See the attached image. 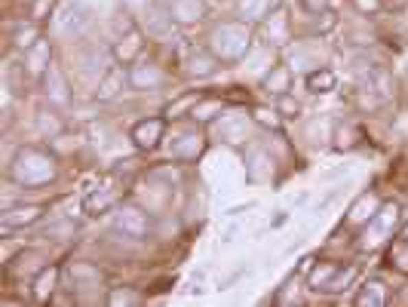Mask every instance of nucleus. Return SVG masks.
<instances>
[{"label": "nucleus", "mask_w": 408, "mask_h": 307, "mask_svg": "<svg viewBox=\"0 0 408 307\" xmlns=\"http://www.w3.org/2000/svg\"><path fill=\"white\" fill-rule=\"evenodd\" d=\"M212 52L221 62H236L249 52V28L242 22H225L212 31Z\"/></svg>", "instance_id": "obj_1"}, {"label": "nucleus", "mask_w": 408, "mask_h": 307, "mask_svg": "<svg viewBox=\"0 0 408 307\" xmlns=\"http://www.w3.org/2000/svg\"><path fill=\"white\" fill-rule=\"evenodd\" d=\"M19 160L28 163V172H19L16 175L22 185H43V181H49L52 172H56V166H52V160L46 154L25 151V154H19Z\"/></svg>", "instance_id": "obj_2"}, {"label": "nucleus", "mask_w": 408, "mask_h": 307, "mask_svg": "<svg viewBox=\"0 0 408 307\" xmlns=\"http://www.w3.org/2000/svg\"><path fill=\"white\" fill-rule=\"evenodd\" d=\"M87 25H89V10L80 3H65L62 10L56 12V28L62 31V34H80Z\"/></svg>", "instance_id": "obj_3"}, {"label": "nucleus", "mask_w": 408, "mask_h": 307, "mask_svg": "<svg viewBox=\"0 0 408 307\" xmlns=\"http://www.w3.org/2000/svg\"><path fill=\"white\" fill-rule=\"evenodd\" d=\"M144 31L150 37H169L175 31V19L169 12V6H160V3H150L144 10Z\"/></svg>", "instance_id": "obj_4"}, {"label": "nucleus", "mask_w": 408, "mask_h": 307, "mask_svg": "<svg viewBox=\"0 0 408 307\" xmlns=\"http://www.w3.org/2000/svg\"><path fill=\"white\" fill-rule=\"evenodd\" d=\"M169 12H172V19L175 22H203L206 19V3L203 0H169Z\"/></svg>", "instance_id": "obj_5"}, {"label": "nucleus", "mask_w": 408, "mask_h": 307, "mask_svg": "<svg viewBox=\"0 0 408 307\" xmlns=\"http://www.w3.org/2000/svg\"><path fill=\"white\" fill-rule=\"evenodd\" d=\"M117 227H120L126 237L133 240H141L144 234H148V215L138 212V209H120V215H117Z\"/></svg>", "instance_id": "obj_6"}, {"label": "nucleus", "mask_w": 408, "mask_h": 307, "mask_svg": "<svg viewBox=\"0 0 408 307\" xmlns=\"http://www.w3.org/2000/svg\"><path fill=\"white\" fill-rule=\"evenodd\" d=\"M49 58H52V47H49V41H37L31 49H25V68L31 71V74H46L49 71Z\"/></svg>", "instance_id": "obj_7"}, {"label": "nucleus", "mask_w": 408, "mask_h": 307, "mask_svg": "<svg viewBox=\"0 0 408 307\" xmlns=\"http://www.w3.org/2000/svg\"><path fill=\"white\" fill-rule=\"evenodd\" d=\"M43 89H46V99L56 102V104H68L71 95H68V80H65V74L58 68H52L43 74Z\"/></svg>", "instance_id": "obj_8"}, {"label": "nucleus", "mask_w": 408, "mask_h": 307, "mask_svg": "<svg viewBox=\"0 0 408 307\" xmlns=\"http://www.w3.org/2000/svg\"><path fill=\"white\" fill-rule=\"evenodd\" d=\"M264 37H267V47H286L288 41V19L286 12H271L264 19Z\"/></svg>", "instance_id": "obj_9"}, {"label": "nucleus", "mask_w": 408, "mask_h": 307, "mask_svg": "<svg viewBox=\"0 0 408 307\" xmlns=\"http://www.w3.org/2000/svg\"><path fill=\"white\" fill-rule=\"evenodd\" d=\"M215 68H218V56H215L212 49H194L188 58V71L194 77H209L215 74Z\"/></svg>", "instance_id": "obj_10"}, {"label": "nucleus", "mask_w": 408, "mask_h": 307, "mask_svg": "<svg viewBox=\"0 0 408 307\" xmlns=\"http://www.w3.org/2000/svg\"><path fill=\"white\" fill-rule=\"evenodd\" d=\"M163 129H166V123L163 120H144L133 129V139H135L138 148H154L157 141L163 139Z\"/></svg>", "instance_id": "obj_11"}, {"label": "nucleus", "mask_w": 408, "mask_h": 307, "mask_svg": "<svg viewBox=\"0 0 408 307\" xmlns=\"http://www.w3.org/2000/svg\"><path fill=\"white\" fill-rule=\"evenodd\" d=\"M77 65H80L83 74H102V65H108V52H102L98 47H83L80 52H77Z\"/></svg>", "instance_id": "obj_12"}, {"label": "nucleus", "mask_w": 408, "mask_h": 307, "mask_svg": "<svg viewBox=\"0 0 408 307\" xmlns=\"http://www.w3.org/2000/svg\"><path fill=\"white\" fill-rule=\"evenodd\" d=\"M41 212L43 209L41 206H25V209H10V212H3V234H10L12 227H19V225H31V221H37L41 218Z\"/></svg>", "instance_id": "obj_13"}, {"label": "nucleus", "mask_w": 408, "mask_h": 307, "mask_svg": "<svg viewBox=\"0 0 408 307\" xmlns=\"http://www.w3.org/2000/svg\"><path fill=\"white\" fill-rule=\"evenodd\" d=\"M120 87H123V74H120V71H108V74H104V77H98L95 99H102V102L114 99V95L120 93Z\"/></svg>", "instance_id": "obj_14"}, {"label": "nucleus", "mask_w": 408, "mask_h": 307, "mask_svg": "<svg viewBox=\"0 0 408 307\" xmlns=\"http://www.w3.org/2000/svg\"><path fill=\"white\" fill-rule=\"evenodd\" d=\"M271 6H273V0H242L240 3V16H242V22H258V19H267L271 16Z\"/></svg>", "instance_id": "obj_15"}, {"label": "nucleus", "mask_w": 408, "mask_h": 307, "mask_svg": "<svg viewBox=\"0 0 408 307\" xmlns=\"http://www.w3.org/2000/svg\"><path fill=\"white\" fill-rule=\"evenodd\" d=\"M163 74L157 65H135L133 68V87H160Z\"/></svg>", "instance_id": "obj_16"}, {"label": "nucleus", "mask_w": 408, "mask_h": 307, "mask_svg": "<svg viewBox=\"0 0 408 307\" xmlns=\"http://www.w3.org/2000/svg\"><path fill=\"white\" fill-rule=\"evenodd\" d=\"M387 302V289H384V283L381 280H368V283L363 286V292H359V298H356V304H384Z\"/></svg>", "instance_id": "obj_17"}, {"label": "nucleus", "mask_w": 408, "mask_h": 307, "mask_svg": "<svg viewBox=\"0 0 408 307\" xmlns=\"http://www.w3.org/2000/svg\"><path fill=\"white\" fill-rule=\"evenodd\" d=\"M288 80H292V77H288V68H273V74L264 80V87L271 89L273 95H286L288 93Z\"/></svg>", "instance_id": "obj_18"}, {"label": "nucleus", "mask_w": 408, "mask_h": 307, "mask_svg": "<svg viewBox=\"0 0 408 307\" xmlns=\"http://www.w3.org/2000/svg\"><path fill=\"white\" fill-rule=\"evenodd\" d=\"M307 87H310V93H328V89H335V74L332 71H313L307 77Z\"/></svg>", "instance_id": "obj_19"}, {"label": "nucleus", "mask_w": 408, "mask_h": 307, "mask_svg": "<svg viewBox=\"0 0 408 307\" xmlns=\"http://www.w3.org/2000/svg\"><path fill=\"white\" fill-rule=\"evenodd\" d=\"M203 148V139L196 133H184L181 135V145H175V154L179 157H196Z\"/></svg>", "instance_id": "obj_20"}, {"label": "nucleus", "mask_w": 408, "mask_h": 307, "mask_svg": "<svg viewBox=\"0 0 408 307\" xmlns=\"http://www.w3.org/2000/svg\"><path fill=\"white\" fill-rule=\"evenodd\" d=\"M37 41H41V34H37L34 25H28V28H16V34H12V43H16L19 49H31Z\"/></svg>", "instance_id": "obj_21"}, {"label": "nucleus", "mask_w": 408, "mask_h": 307, "mask_svg": "<svg viewBox=\"0 0 408 307\" xmlns=\"http://www.w3.org/2000/svg\"><path fill=\"white\" fill-rule=\"evenodd\" d=\"M335 273H338V264H322L319 271L310 273V286H313V289H326V286L332 283Z\"/></svg>", "instance_id": "obj_22"}, {"label": "nucleus", "mask_w": 408, "mask_h": 307, "mask_svg": "<svg viewBox=\"0 0 408 307\" xmlns=\"http://www.w3.org/2000/svg\"><path fill=\"white\" fill-rule=\"evenodd\" d=\"M138 49H141V43H138V34L135 31H126V41L120 37V47H117V56L120 58H133V56H138Z\"/></svg>", "instance_id": "obj_23"}, {"label": "nucleus", "mask_w": 408, "mask_h": 307, "mask_svg": "<svg viewBox=\"0 0 408 307\" xmlns=\"http://www.w3.org/2000/svg\"><path fill=\"white\" fill-rule=\"evenodd\" d=\"M218 111H221L218 102H196L194 108H190V117H194V120H212Z\"/></svg>", "instance_id": "obj_24"}, {"label": "nucleus", "mask_w": 408, "mask_h": 307, "mask_svg": "<svg viewBox=\"0 0 408 307\" xmlns=\"http://www.w3.org/2000/svg\"><path fill=\"white\" fill-rule=\"evenodd\" d=\"M378 215H381V218H378V225L384 227V231H393V227L399 225V206H396V203H387Z\"/></svg>", "instance_id": "obj_25"}, {"label": "nucleus", "mask_w": 408, "mask_h": 307, "mask_svg": "<svg viewBox=\"0 0 408 307\" xmlns=\"http://www.w3.org/2000/svg\"><path fill=\"white\" fill-rule=\"evenodd\" d=\"M353 277H356V267H347V271H341V267H338V273H335V277H332V283H328L322 292H341L347 283H350Z\"/></svg>", "instance_id": "obj_26"}, {"label": "nucleus", "mask_w": 408, "mask_h": 307, "mask_svg": "<svg viewBox=\"0 0 408 307\" xmlns=\"http://www.w3.org/2000/svg\"><path fill=\"white\" fill-rule=\"evenodd\" d=\"M52 286H56V271H52V267H49V271H41L37 286H34V292H37V298H41V302L52 292Z\"/></svg>", "instance_id": "obj_27"}, {"label": "nucleus", "mask_w": 408, "mask_h": 307, "mask_svg": "<svg viewBox=\"0 0 408 307\" xmlns=\"http://www.w3.org/2000/svg\"><path fill=\"white\" fill-rule=\"evenodd\" d=\"M374 209H378V203H374V200H372V197H363V200H359V203H356V206H353V209H350V221H365V218H368V215H372V212H374Z\"/></svg>", "instance_id": "obj_28"}, {"label": "nucleus", "mask_w": 408, "mask_h": 307, "mask_svg": "<svg viewBox=\"0 0 408 307\" xmlns=\"http://www.w3.org/2000/svg\"><path fill=\"white\" fill-rule=\"evenodd\" d=\"M52 3L56 0H31V22H43L46 16H49V10H52Z\"/></svg>", "instance_id": "obj_29"}, {"label": "nucleus", "mask_w": 408, "mask_h": 307, "mask_svg": "<svg viewBox=\"0 0 408 307\" xmlns=\"http://www.w3.org/2000/svg\"><path fill=\"white\" fill-rule=\"evenodd\" d=\"M341 194H344V185H341V187H332V191H328V194H326V197H322V200H319V203H317V206H313V215L326 212V209H328V206H332V203H335V200H338V197H341Z\"/></svg>", "instance_id": "obj_30"}, {"label": "nucleus", "mask_w": 408, "mask_h": 307, "mask_svg": "<svg viewBox=\"0 0 408 307\" xmlns=\"http://www.w3.org/2000/svg\"><path fill=\"white\" fill-rule=\"evenodd\" d=\"M393 261H396V267L399 271H408V243H399V246H393Z\"/></svg>", "instance_id": "obj_31"}, {"label": "nucleus", "mask_w": 408, "mask_h": 307, "mask_svg": "<svg viewBox=\"0 0 408 307\" xmlns=\"http://www.w3.org/2000/svg\"><path fill=\"white\" fill-rule=\"evenodd\" d=\"M196 102H200V99H196V95H188V99L175 102V104H172V108H169V111H166V114H169V117H175V114H181V111L194 108V104H196Z\"/></svg>", "instance_id": "obj_32"}, {"label": "nucleus", "mask_w": 408, "mask_h": 307, "mask_svg": "<svg viewBox=\"0 0 408 307\" xmlns=\"http://www.w3.org/2000/svg\"><path fill=\"white\" fill-rule=\"evenodd\" d=\"M138 298L133 295V292H114V295H111V304H135Z\"/></svg>", "instance_id": "obj_33"}, {"label": "nucleus", "mask_w": 408, "mask_h": 307, "mask_svg": "<svg viewBox=\"0 0 408 307\" xmlns=\"http://www.w3.org/2000/svg\"><path fill=\"white\" fill-rule=\"evenodd\" d=\"M255 117H258L261 123H267V126H276V123H280L273 111H264V108H255Z\"/></svg>", "instance_id": "obj_34"}, {"label": "nucleus", "mask_w": 408, "mask_h": 307, "mask_svg": "<svg viewBox=\"0 0 408 307\" xmlns=\"http://www.w3.org/2000/svg\"><path fill=\"white\" fill-rule=\"evenodd\" d=\"M353 3H356L359 12H374L381 6V0H353Z\"/></svg>", "instance_id": "obj_35"}, {"label": "nucleus", "mask_w": 408, "mask_h": 307, "mask_svg": "<svg viewBox=\"0 0 408 307\" xmlns=\"http://www.w3.org/2000/svg\"><path fill=\"white\" fill-rule=\"evenodd\" d=\"M280 111H282V114H298V104H295L292 99H286V95H282V102H280Z\"/></svg>", "instance_id": "obj_36"}, {"label": "nucleus", "mask_w": 408, "mask_h": 307, "mask_svg": "<svg viewBox=\"0 0 408 307\" xmlns=\"http://www.w3.org/2000/svg\"><path fill=\"white\" fill-rule=\"evenodd\" d=\"M236 234H240V227H236V225H227V227H225V234H221V243H234Z\"/></svg>", "instance_id": "obj_37"}, {"label": "nucleus", "mask_w": 408, "mask_h": 307, "mask_svg": "<svg viewBox=\"0 0 408 307\" xmlns=\"http://www.w3.org/2000/svg\"><path fill=\"white\" fill-rule=\"evenodd\" d=\"M326 3H328V0H304V6H307V10H313V12H319Z\"/></svg>", "instance_id": "obj_38"}, {"label": "nucleus", "mask_w": 408, "mask_h": 307, "mask_svg": "<svg viewBox=\"0 0 408 307\" xmlns=\"http://www.w3.org/2000/svg\"><path fill=\"white\" fill-rule=\"evenodd\" d=\"M138 6H141V10H148V0H129V10H138Z\"/></svg>", "instance_id": "obj_39"}]
</instances>
